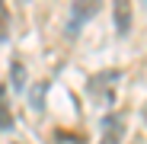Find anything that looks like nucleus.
<instances>
[{
    "instance_id": "obj_7",
    "label": "nucleus",
    "mask_w": 147,
    "mask_h": 144,
    "mask_svg": "<svg viewBox=\"0 0 147 144\" xmlns=\"http://www.w3.org/2000/svg\"><path fill=\"white\" fill-rule=\"evenodd\" d=\"M13 87H16V90L26 87V70H22V64H19V61L13 64Z\"/></svg>"
},
{
    "instance_id": "obj_1",
    "label": "nucleus",
    "mask_w": 147,
    "mask_h": 144,
    "mask_svg": "<svg viewBox=\"0 0 147 144\" xmlns=\"http://www.w3.org/2000/svg\"><path fill=\"white\" fill-rule=\"evenodd\" d=\"M121 80V70H99L86 80V93L93 96L99 106H112V96H115V83Z\"/></svg>"
},
{
    "instance_id": "obj_6",
    "label": "nucleus",
    "mask_w": 147,
    "mask_h": 144,
    "mask_svg": "<svg viewBox=\"0 0 147 144\" xmlns=\"http://www.w3.org/2000/svg\"><path fill=\"white\" fill-rule=\"evenodd\" d=\"M10 35V10H7V0H0V42Z\"/></svg>"
},
{
    "instance_id": "obj_5",
    "label": "nucleus",
    "mask_w": 147,
    "mask_h": 144,
    "mask_svg": "<svg viewBox=\"0 0 147 144\" xmlns=\"http://www.w3.org/2000/svg\"><path fill=\"white\" fill-rule=\"evenodd\" d=\"M7 96H10V90L7 87H0V128H13V112H10V106H7Z\"/></svg>"
},
{
    "instance_id": "obj_4",
    "label": "nucleus",
    "mask_w": 147,
    "mask_h": 144,
    "mask_svg": "<svg viewBox=\"0 0 147 144\" xmlns=\"http://www.w3.org/2000/svg\"><path fill=\"white\" fill-rule=\"evenodd\" d=\"M112 19H115V32L128 35L131 32V0H112Z\"/></svg>"
},
{
    "instance_id": "obj_2",
    "label": "nucleus",
    "mask_w": 147,
    "mask_h": 144,
    "mask_svg": "<svg viewBox=\"0 0 147 144\" xmlns=\"http://www.w3.org/2000/svg\"><path fill=\"white\" fill-rule=\"evenodd\" d=\"M102 0H74L70 7V26H67V35H77V29L83 26L86 19H93L96 13H99Z\"/></svg>"
},
{
    "instance_id": "obj_3",
    "label": "nucleus",
    "mask_w": 147,
    "mask_h": 144,
    "mask_svg": "<svg viewBox=\"0 0 147 144\" xmlns=\"http://www.w3.org/2000/svg\"><path fill=\"white\" fill-rule=\"evenodd\" d=\"M121 135H125V115L121 112L102 115V141L99 144H121Z\"/></svg>"
}]
</instances>
